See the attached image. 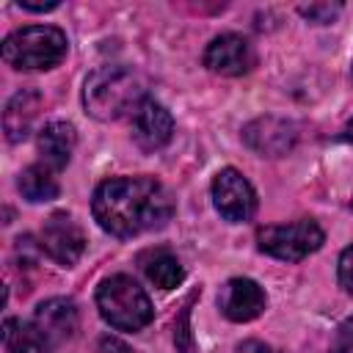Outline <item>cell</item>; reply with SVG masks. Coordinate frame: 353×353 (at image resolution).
<instances>
[{
    "label": "cell",
    "mask_w": 353,
    "mask_h": 353,
    "mask_svg": "<svg viewBox=\"0 0 353 353\" xmlns=\"http://www.w3.org/2000/svg\"><path fill=\"white\" fill-rule=\"evenodd\" d=\"M91 212L102 232L113 237H138L171 221L174 199L154 176H113L94 190Z\"/></svg>",
    "instance_id": "obj_1"
},
{
    "label": "cell",
    "mask_w": 353,
    "mask_h": 353,
    "mask_svg": "<svg viewBox=\"0 0 353 353\" xmlns=\"http://www.w3.org/2000/svg\"><path fill=\"white\" fill-rule=\"evenodd\" d=\"M143 99H146L143 77L121 63L94 69L83 85V105L99 121H116L121 116H132Z\"/></svg>",
    "instance_id": "obj_2"
},
{
    "label": "cell",
    "mask_w": 353,
    "mask_h": 353,
    "mask_svg": "<svg viewBox=\"0 0 353 353\" xmlns=\"http://www.w3.org/2000/svg\"><path fill=\"white\" fill-rule=\"evenodd\" d=\"M3 61L19 72H41L58 66L69 52V39L55 25H25L3 39Z\"/></svg>",
    "instance_id": "obj_3"
},
{
    "label": "cell",
    "mask_w": 353,
    "mask_h": 353,
    "mask_svg": "<svg viewBox=\"0 0 353 353\" xmlns=\"http://www.w3.org/2000/svg\"><path fill=\"white\" fill-rule=\"evenodd\" d=\"M97 309L102 320L116 331H141L154 317V306L146 290L132 276H124V273H116L99 281Z\"/></svg>",
    "instance_id": "obj_4"
},
{
    "label": "cell",
    "mask_w": 353,
    "mask_h": 353,
    "mask_svg": "<svg viewBox=\"0 0 353 353\" xmlns=\"http://www.w3.org/2000/svg\"><path fill=\"white\" fill-rule=\"evenodd\" d=\"M256 243H259V251L268 256H276L281 262H301L325 243V234L317 226V221L298 218L290 223L262 226L256 232Z\"/></svg>",
    "instance_id": "obj_5"
},
{
    "label": "cell",
    "mask_w": 353,
    "mask_h": 353,
    "mask_svg": "<svg viewBox=\"0 0 353 353\" xmlns=\"http://www.w3.org/2000/svg\"><path fill=\"white\" fill-rule=\"evenodd\" d=\"M212 204L218 215L229 223L251 221L256 212V193L251 182L237 168H221L212 179Z\"/></svg>",
    "instance_id": "obj_6"
},
{
    "label": "cell",
    "mask_w": 353,
    "mask_h": 353,
    "mask_svg": "<svg viewBox=\"0 0 353 353\" xmlns=\"http://www.w3.org/2000/svg\"><path fill=\"white\" fill-rule=\"evenodd\" d=\"M41 248L61 268H72L85 251V234L69 212H52L41 226Z\"/></svg>",
    "instance_id": "obj_7"
},
{
    "label": "cell",
    "mask_w": 353,
    "mask_h": 353,
    "mask_svg": "<svg viewBox=\"0 0 353 353\" xmlns=\"http://www.w3.org/2000/svg\"><path fill=\"white\" fill-rule=\"evenodd\" d=\"M256 63V52L248 39L240 33H221L204 50V66L223 77H240L251 72Z\"/></svg>",
    "instance_id": "obj_8"
},
{
    "label": "cell",
    "mask_w": 353,
    "mask_h": 353,
    "mask_svg": "<svg viewBox=\"0 0 353 353\" xmlns=\"http://www.w3.org/2000/svg\"><path fill=\"white\" fill-rule=\"evenodd\" d=\"M130 127H132V138L143 152H157L163 149L171 135H174V116L168 113L165 105H160L157 99H143L135 113L130 116Z\"/></svg>",
    "instance_id": "obj_9"
},
{
    "label": "cell",
    "mask_w": 353,
    "mask_h": 353,
    "mask_svg": "<svg viewBox=\"0 0 353 353\" xmlns=\"http://www.w3.org/2000/svg\"><path fill=\"white\" fill-rule=\"evenodd\" d=\"M268 306L265 290L254 279H229L218 292V309L232 323L256 320Z\"/></svg>",
    "instance_id": "obj_10"
},
{
    "label": "cell",
    "mask_w": 353,
    "mask_h": 353,
    "mask_svg": "<svg viewBox=\"0 0 353 353\" xmlns=\"http://www.w3.org/2000/svg\"><path fill=\"white\" fill-rule=\"evenodd\" d=\"M295 127L279 116H259L243 127V141L262 157H281L295 146Z\"/></svg>",
    "instance_id": "obj_11"
},
{
    "label": "cell",
    "mask_w": 353,
    "mask_h": 353,
    "mask_svg": "<svg viewBox=\"0 0 353 353\" xmlns=\"http://www.w3.org/2000/svg\"><path fill=\"white\" fill-rule=\"evenodd\" d=\"M33 323L36 328L50 339V345H61L66 339L74 336L77 331V306L74 301L69 298H50V301H41L36 306V314H33Z\"/></svg>",
    "instance_id": "obj_12"
},
{
    "label": "cell",
    "mask_w": 353,
    "mask_h": 353,
    "mask_svg": "<svg viewBox=\"0 0 353 353\" xmlns=\"http://www.w3.org/2000/svg\"><path fill=\"white\" fill-rule=\"evenodd\" d=\"M77 146V132L69 121H50L39 132V154L41 163L52 171H61L69 165L72 152Z\"/></svg>",
    "instance_id": "obj_13"
},
{
    "label": "cell",
    "mask_w": 353,
    "mask_h": 353,
    "mask_svg": "<svg viewBox=\"0 0 353 353\" xmlns=\"http://www.w3.org/2000/svg\"><path fill=\"white\" fill-rule=\"evenodd\" d=\"M39 105H41V97L36 91H28V88L17 91L8 99L6 110H3V127H6V138L11 143H19L30 135L33 121L39 116Z\"/></svg>",
    "instance_id": "obj_14"
},
{
    "label": "cell",
    "mask_w": 353,
    "mask_h": 353,
    "mask_svg": "<svg viewBox=\"0 0 353 353\" xmlns=\"http://www.w3.org/2000/svg\"><path fill=\"white\" fill-rule=\"evenodd\" d=\"M3 347L6 353H50V339L36 328V323H22L8 317L3 323Z\"/></svg>",
    "instance_id": "obj_15"
},
{
    "label": "cell",
    "mask_w": 353,
    "mask_h": 353,
    "mask_svg": "<svg viewBox=\"0 0 353 353\" xmlns=\"http://www.w3.org/2000/svg\"><path fill=\"white\" fill-rule=\"evenodd\" d=\"M17 188L22 193V199L39 204V201H52L58 196V179H55V171L47 168L44 163H36V165H28L19 179H17Z\"/></svg>",
    "instance_id": "obj_16"
},
{
    "label": "cell",
    "mask_w": 353,
    "mask_h": 353,
    "mask_svg": "<svg viewBox=\"0 0 353 353\" xmlns=\"http://www.w3.org/2000/svg\"><path fill=\"white\" fill-rule=\"evenodd\" d=\"M143 273L157 290H165V292L185 281V270L171 251H152L143 259Z\"/></svg>",
    "instance_id": "obj_17"
},
{
    "label": "cell",
    "mask_w": 353,
    "mask_h": 353,
    "mask_svg": "<svg viewBox=\"0 0 353 353\" xmlns=\"http://www.w3.org/2000/svg\"><path fill=\"white\" fill-rule=\"evenodd\" d=\"M190 301L182 306V314H179L176 328H174V342H176V350L179 353H199L196 350V342H193V334H190Z\"/></svg>",
    "instance_id": "obj_18"
},
{
    "label": "cell",
    "mask_w": 353,
    "mask_h": 353,
    "mask_svg": "<svg viewBox=\"0 0 353 353\" xmlns=\"http://www.w3.org/2000/svg\"><path fill=\"white\" fill-rule=\"evenodd\" d=\"M309 22H317V25H325V22H331L339 11H342V6L339 3H312V6H301L298 8Z\"/></svg>",
    "instance_id": "obj_19"
},
{
    "label": "cell",
    "mask_w": 353,
    "mask_h": 353,
    "mask_svg": "<svg viewBox=\"0 0 353 353\" xmlns=\"http://www.w3.org/2000/svg\"><path fill=\"white\" fill-rule=\"evenodd\" d=\"M328 353H353V314L345 317V320L336 325Z\"/></svg>",
    "instance_id": "obj_20"
},
{
    "label": "cell",
    "mask_w": 353,
    "mask_h": 353,
    "mask_svg": "<svg viewBox=\"0 0 353 353\" xmlns=\"http://www.w3.org/2000/svg\"><path fill=\"white\" fill-rule=\"evenodd\" d=\"M336 279H339V287L353 298V245H347V248L339 254V262H336Z\"/></svg>",
    "instance_id": "obj_21"
},
{
    "label": "cell",
    "mask_w": 353,
    "mask_h": 353,
    "mask_svg": "<svg viewBox=\"0 0 353 353\" xmlns=\"http://www.w3.org/2000/svg\"><path fill=\"white\" fill-rule=\"evenodd\" d=\"M99 353H135L130 345H124L121 339H113V336H105L99 342Z\"/></svg>",
    "instance_id": "obj_22"
},
{
    "label": "cell",
    "mask_w": 353,
    "mask_h": 353,
    "mask_svg": "<svg viewBox=\"0 0 353 353\" xmlns=\"http://www.w3.org/2000/svg\"><path fill=\"white\" fill-rule=\"evenodd\" d=\"M234 353H270V347L265 342H259V339H245V342L237 345Z\"/></svg>",
    "instance_id": "obj_23"
},
{
    "label": "cell",
    "mask_w": 353,
    "mask_h": 353,
    "mask_svg": "<svg viewBox=\"0 0 353 353\" xmlns=\"http://www.w3.org/2000/svg\"><path fill=\"white\" fill-rule=\"evenodd\" d=\"M19 8H25V11H52V8H58V0H52V3H30V0H19Z\"/></svg>",
    "instance_id": "obj_24"
},
{
    "label": "cell",
    "mask_w": 353,
    "mask_h": 353,
    "mask_svg": "<svg viewBox=\"0 0 353 353\" xmlns=\"http://www.w3.org/2000/svg\"><path fill=\"white\" fill-rule=\"evenodd\" d=\"M345 132H347V138H350V141H353V119H350V121H347V130H345Z\"/></svg>",
    "instance_id": "obj_25"
}]
</instances>
